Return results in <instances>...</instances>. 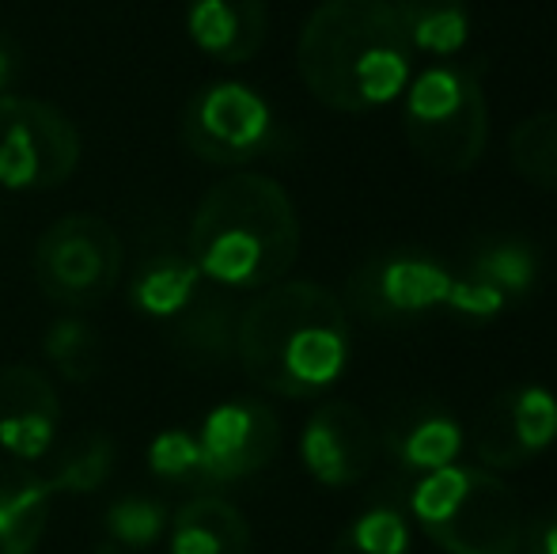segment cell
<instances>
[{
  "label": "cell",
  "instance_id": "ffe728a7",
  "mask_svg": "<svg viewBox=\"0 0 557 554\" xmlns=\"http://www.w3.org/2000/svg\"><path fill=\"white\" fill-rule=\"evenodd\" d=\"M539 274H543V262H539L535 247H531L528 239L500 236V239L478 244L474 251H470L459 278L490 288V293H497L505 304H520L539 288Z\"/></svg>",
  "mask_w": 557,
  "mask_h": 554
},
{
  "label": "cell",
  "instance_id": "9c48e42d",
  "mask_svg": "<svg viewBox=\"0 0 557 554\" xmlns=\"http://www.w3.org/2000/svg\"><path fill=\"white\" fill-rule=\"evenodd\" d=\"M451 270L425 251H380L345 281V311L375 327H403L444 308Z\"/></svg>",
  "mask_w": 557,
  "mask_h": 554
},
{
  "label": "cell",
  "instance_id": "d4e9b609",
  "mask_svg": "<svg viewBox=\"0 0 557 554\" xmlns=\"http://www.w3.org/2000/svg\"><path fill=\"white\" fill-rule=\"evenodd\" d=\"M42 349H46V361H50L69 384H88V380H96L99 365H103V342H99L96 327L76 316L53 319L42 338Z\"/></svg>",
  "mask_w": 557,
  "mask_h": 554
},
{
  "label": "cell",
  "instance_id": "8fae6325",
  "mask_svg": "<svg viewBox=\"0 0 557 554\" xmlns=\"http://www.w3.org/2000/svg\"><path fill=\"white\" fill-rule=\"evenodd\" d=\"M557 441V399L546 387L516 384L493 395L474 426V456L490 471H516Z\"/></svg>",
  "mask_w": 557,
  "mask_h": 554
},
{
  "label": "cell",
  "instance_id": "4316f807",
  "mask_svg": "<svg viewBox=\"0 0 557 554\" xmlns=\"http://www.w3.org/2000/svg\"><path fill=\"white\" fill-rule=\"evenodd\" d=\"M171 513L163 502L145 494H125L114 497L103 513V532L114 547H122L125 554H140L160 543V535L168 532Z\"/></svg>",
  "mask_w": 557,
  "mask_h": 554
},
{
  "label": "cell",
  "instance_id": "cb8c5ba5",
  "mask_svg": "<svg viewBox=\"0 0 557 554\" xmlns=\"http://www.w3.org/2000/svg\"><path fill=\"white\" fill-rule=\"evenodd\" d=\"M148 471L163 487L175 490H201V494L216 490L206 471L198 433H190V429H163V433H156L152 444H148Z\"/></svg>",
  "mask_w": 557,
  "mask_h": 554
},
{
  "label": "cell",
  "instance_id": "f1b7e54d",
  "mask_svg": "<svg viewBox=\"0 0 557 554\" xmlns=\"http://www.w3.org/2000/svg\"><path fill=\"white\" fill-rule=\"evenodd\" d=\"M20 76H23V50L8 30H0V96H8Z\"/></svg>",
  "mask_w": 557,
  "mask_h": 554
},
{
  "label": "cell",
  "instance_id": "3957f363",
  "mask_svg": "<svg viewBox=\"0 0 557 554\" xmlns=\"http://www.w3.org/2000/svg\"><path fill=\"white\" fill-rule=\"evenodd\" d=\"M300 255V217L270 175L235 171L209 186L190 221V259L221 288H270Z\"/></svg>",
  "mask_w": 557,
  "mask_h": 554
},
{
  "label": "cell",
  "instance_id": "7a4b0ae2",
  "mask_svg": "<svg viewBox=\"0 0 557 554\" xmlns=\"http://www.w3.org/2000/svg\"><path fill=\"white\" fill-rule=\"evenodd\" d=\"M296 69L323 107L364 114L403 96L413 50L391 0H323L300 30Z\"/></svg>",
  "mask_w": 557,
  "mask_h": 554
},
{
  "label": "cell",
  "instance_id": "44dd1931",
  "mask_svg": "<svg viewBox=\"0 0 557 554\" xmlns=\"http://www.w3.org/2000/svg\"><path fill=\"white\" fill-rule=\"evenodd\" d=\"M114 441L103 429H81V433L65 436L61 444H53L46 456V475L53 494H96L107 487L114 471Z\"/></svg>",
  "mask_w": 557,
  "mask_h": 554
},
{
  "label": "cell",
  "instance_id": "8992f818",
  "mask_svg": "<svg viewBox=\"0 0 557 554\" xmlns=\"http://www.w3.org/2000/svg\"><path fill=\"white\" fill-rule=\"evenodd\" d=\"M122 278V239L103 217L69 213L35 244V285L61 308H99Z\"/></svg>",
  "mask_w": 557,
  "mask_h": 554
},
{
  "label": "cell",
  "instance_id": "30bf717a",
  "mask_svg": "<svg viewBox=\"0 0 557 554\" xmlns=\"http://www.w3.org/2000/svg\"><path fill=\"white\" fill-rule=\"evenodd\" d=\"M380 429L349 399H326L300 433V459L326 490L357 487L380 464Z\"/></svg>",
  "mask_w": 557,
  "mask_h": 554
},
{
  "label": "cell",
  "instance_id": "4fadbf2b",
  "mask_svg": "<svg viewBox=\"0 0 557 554\" xmlns=\"http://www.w3.org/2000/svg\"><path fill=\"white\" fill-rule=\"evenodd\" d=\"M61 399L42 369L4 365L0 369V448L20 464L46 459L58 444Z\"/></svg>",
  "mask_w": 557,
  "mask_h": 554
},
{
  "label": "cell",
  "instance_id": "5b68a950",
  "mask_svg": "<svg viewBox=\"0 0 557 554\" xmlns=\"http://www.w3.org/2000/svg\"><path fill=\"white\" fill-rule=\"evenodd\" d=\"M406 145L425 168L441 175H467L490 145V107L482 76L467 65L441 61L406 84L403 103Z\"/></svg>",
  "mask_w": 557,
  "mask_h": 554
},
{
  "label": "cell",
  "instance_id": "603a6c76",
  "mask_svg": "<svg viewBox=\"0 0 557 554\" xmlns=\"http://www.w3.org/2000/svg\"><path fill=\"white\" fill-rule=\"evenodd\" d=\"M331 554H410V509L395 490L375 494L334 540Z\"/></svg>",
  "mask_w": 557,
  "mask_h": 554
},
{
  "label": "cell",
  "instance_id": "5bb4252c",
  "mask_svg": "<svg viewBox=\"0 0 557 554\" xmlns=\"http://www.w3.org/2000/svg\"><path fill=\"white\" fill-rule=\"evenodd\" d=\"M380 441L383 452L395 459L398 471L418 482L425 475L455 464V456L462 452V426L441 403L413 399L387 418Z\"/></svg>",
  "mask_w": 557,
  "mask_h": 554
},
{
  "label": "cell",
  "instance_id": "2e32d148",
  "mask_svg": "<svg viewBox=\"0 0 557 554\" xmlns=\"http://www.w3.org/2000/svg\"><path fill=\"white\" fill-rule=\"evenodd\" d=\"M186 35L206 58L243 65L265 46L270 8L265 0H186Z\"/></svg>",
  "mask_w": 557,
  "mask_h": 554
},
{
  "label": "cell",
  "instance_id": "ba28073f",
  "mask_svg": "<svg viewBox=\"0 0 557 554\" xmlns=\"http://www.w3.org/2000/svg\"><path fill=\"white\" fill-rule=\"evenodd\" d=\"M81 130L46 99L0 96V186L53 190L81 168Z\"/></svg>",
  "mask_w": 557,
  "mask_h": 554
},
{
  "label": "cell",
  "instance_id": "e0dca14e",
  "mask_svg": "<svg viewBox=\"0 0 557 554\" xmlns=\"http://www.w3.org/2000/svg\"><path fill=\"white\" fill-rule=\"evenodd\" d=\"M201 288H206V278H201L198 262L190 259V251L156 247L133 267L129 304L137 308V316L171 323Z\"/></svg>",
  "mask_w": 557,
  "mask_h": 554
},
{
  "label": "cell",
  "instance_id": "83f0119b",
  "mask_svg": "<svg viewBox=\"0 0 557 554\" xmlns=\"http://www.w3.org/2000/svg\"><path fill=\"white\" fill-rule=\"evenodd\" d=\"M516 554H557V505L539 509L535 517H523Z\"/></svg>",
  "mask_w": 557,
  "mask_h": 554
},
{
  "label": "cell",
  "instance_id": "ac0fdd59",
  "mask_svg": "<svg viewBox=\"0 0 557 554\" xmlns=\"http://www.w3.org/2000/svg\"><path fill=\"white\" fill-rule=\"evenodd\" d=\"M53 490L35 467L0 464V554H35L50 525Z\"/></svg>",
  "mask_w": 557,
  "mask_h": 554
},
{
  "label": "cell",
  "instance_id": "484cf974",
  "mask_svg": "<svg viewBox=\"0 0 557 554\" xmlns=\"http://www.w3.org/2000/svg\"><path fill=\"white\" fill-rule=\"evenodd\" d=\"M508 156L531 186L557 194V111L523 119L508 137Z\"/></svg>",
  "mask_w": 557,
  "mask_h": 554
},
{
  "label": "cell",
  "instance_id": "9a60e30c",
  "mask_svg": "<svg viewBox=\"0 0 557 554\" xmlns=\"http://www.w3.org/2000/svg\"><path fill=\"white\" fill-rule=\"evenodd\" d=\"M168 346L178 365L194 372H221L235 361L239 342V308L227 288H201L175 319H171Z\"/></svg>",
  "mask_w": 557,
  "mask_h": 554
},
{
  "label": "cell",
  "instance_id": "d6986e66",
  "mask_svg": "<svg viewBox=\"0 0 557 554\" xmlns=\"http://www.w3.org/2000/svg\"><path fill=\"white\" fill-rule=\"evenodd\" d=\"M171 554H250V525L221 494H198L168 525Z\"/></svg>",
  "mask_w": 557,
  "mask_h": 554
},
{
  "label": "cell",
  "instance_id": "7c38bea8",
  "mask_svg": "<svg viewBox=\"0 0 557 554\" xmlns=\"http://www.w3.org/2000/svg\"><path fill=\"white\" fill-rule=\"evenodd\" d=\"M201 456L213 487L265 471L281 448V421L262 399H227L198 429Z\"/></svg>",
  "mask_w": 557,
  "mask_h": 554
},
{
  "label": "cell",
  "instance_id": "277c9868",
  "mask_svg": "<svg viewBox=\"0 0 557 554\" xmlns=\"http://www.w3.org/2000/svg\"><path fill=\"white\" fill-rule=\"evenodd\" d=\"M406 509L444 554H516L520 497L490 467L447 464L413 482Z\"/></svg>",
  "mask_w": 557,
  "mask_h": 554
},
{
  "label": "cell",
  "instance_id": "52a82bcc",
  "mask_svg": "<svg viewBox=\"0 0 557 554\" xmlns=\"http://www.w3.org/2000/svg\"><path fill=\"white\" fill-rule=\"evenodd\" d=\"M186 152L216 168H247L277 145V119L255 88L239 81H213L198 88L178 122Z\"/></svg>",
  "mask_w": 557,
  "mask_h": 554
},
{
  "label": "cell",
  "instance_id": "6da1fadb",
  "mask_svg": "<svg viewBox=\"0 0 557 554\" xmlns=\"http://www.w3.org/2000/svg\"><path fill=\"white\" fill-rule=\"evenodd\" d=\"M352 354L349 311L315 281H277L239 311L235 361L281 399H315L342 380Z\"/></svg>",
  "mask_w": 557,
  "mask_h": 554
},
{
  "label": "cell",
  "instance_id": "7402d4cb",
  "mask_svg": "<svg viewBox=\"0 0 557 554\" xmlns=\"http://www.w3.org/2000/svg\"><path fill=\"white\" fill-rule=\"evenodd\" d=\"M398 23H403L410 50L429 58H451L470 38V8L467 0H391Z\"/></svg>",
  "mask_w": 557,
  "mask_h": 554
}]
</instances>
